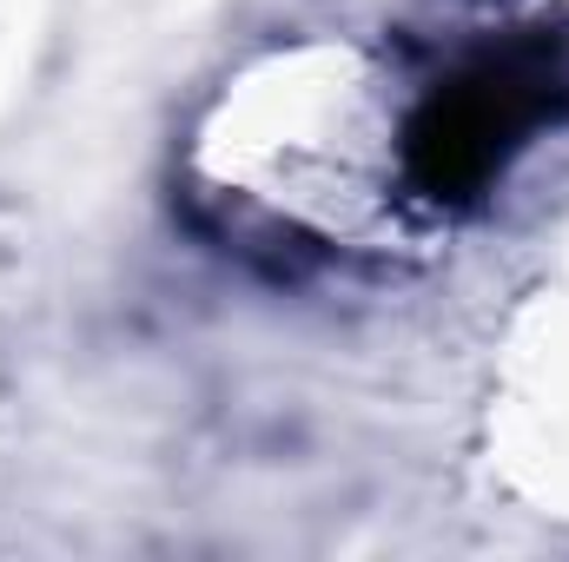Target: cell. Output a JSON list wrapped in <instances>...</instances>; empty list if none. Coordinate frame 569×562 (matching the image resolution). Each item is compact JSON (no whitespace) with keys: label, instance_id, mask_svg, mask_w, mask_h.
Here are the masks:
<instances>
[{"label":"cell","instance_id":"cell-1","mask_svg":"<svg viewBox=\"0 0 569 562\" xmlns=\"http://www.w3.org/2000/svg\"><path fill=\"white\" fill-rule=\"evenodd\" d=\"M569 100V73L550 47H510L437 87L411 133H405V172L437 205L477 199L497 165L523 145L530 127H543Z\"/></svg>","mask_w":569,"mask_h":562}]
</instances>
